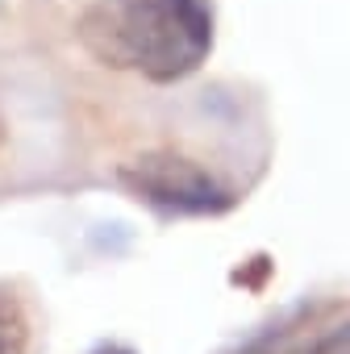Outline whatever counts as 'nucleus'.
Returning a JSON list of instances; mask_svg holds the SVG:
<instances>
[{
  "mask_svg": "<svg viewBox=\"0 0 350 354\" xmlns=\"http://www.w3.org/2000/svg\"><path fill=\"white\" fill-rule=\"evenodd\" d=\"M213 26V0H96L75 38L113 71L175 84L209 59Z\"/></svg>",
  "mask_w": 350,
  "mask_h": 354,
  "instance_id": "nucleus-1",
  "label": "nucleus"
},
{
  "mask_svg": "<svg viewBox=\"0 0 350 354\" xmlns=\"http://www.w3.org/2000/svg\"><path fill=\"white\" fill-rule=\"evenodd\" d=\"M121 184L138 201H146L163 213H180V217H213V213L234 209V201H238L213 171H205L196 158H184L175 150L138 154L133 162L121 167Z\"/></svg>",
  "mask_w": 350,
  "mask_h": 354,
  "instance_id": "nucleus-2",
  "label": "nucleus"
},
{
  "mask_svg": "<svg viewBox=\"0 0 350 354\" xmlns=\"http://www.w3.org/2000/svg\"><path fill=\"white\" fill-rule=\"evenodd\" d=\"M30 350V317L26 304L0 288V354H26Z\"/></svg>",
  "mask_w": 350,
  "mask_h": 354,
  "instance_id": "nucleus-3",
  "label": "nucleus"
},
{
  "mask_svg": "<svg viewBox=\"0 0 350 354\" xmlns=\"http://www.w3.org/2000/svg\"><path fill=\"white\" fill-rule=\"evenodd\" d=\"M308 354H350V317L325 325V333H317V342L308 346Z\"/></svg>",
  "mask_w": 350,
  "mask_h": 354,
  "instance_id": "nucleus-4",
  "label": "nucleus"
},
{
  "mask_svg": "<svg viewBox=\"0 0 350 354\" xmlns=\"http://www.w3.org/2000/svg\"><path fill=\"white\" fill-rule=\"evenodd\" d=\"M100 354H129V350H100Z\"/></svg>",
  "mask_w": 350,
  "mask_h": 354,
  "instance_id": "nucleus-5",
  "label": "nucleus"
},
{
  "mask_svg": "<svg viewBox=\"0 0 350 354\" xmlns=\"http://www.w3.org/2000/svg\"><path fill=\"white\" fill-rule=\"evenodd\" d=\"M0 142H5V125H0Z\"/></svg>",
  "mask_w": 350,
  "mask_h": 354,
  "instance_id": "nucleus-6",
  "label": "nucleus"
}]
</instances>
